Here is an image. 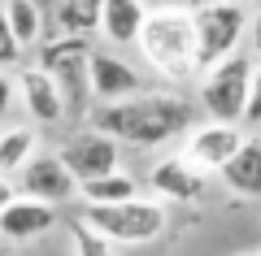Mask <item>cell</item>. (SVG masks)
<instances>
[{"label":"cell","mask_w":261,"mask_h":256,"mask_svg":"<svg viewBox=\"0 0 261 256\" xmlns=\"http://www.w3.org/2000/svg\"><path fill=\"white\" fill-rule=\"evenodd\" d=\"M200 104L178 87H148V92L130 96L118 104H92L87 126L113 135L118 144L130 148H161L170 139H183L196 126Z\"/></svg>","instance_id":"cell-1"},{"label":"cell","mask_w":261,"mask_h":256,"mask_svg":"<svg viewBox=\"0 0 261 256\" xmlns=\"http://www.w3.org/2000/svg\"><path fill=\"white\" fill-rule=\"evenodd\" d=\"M144 65L161 78V87H187V82L200 78V56H196V18L183 5H170V9H148L140 39Z\"/></svg>","instance_id":"cell-2"},{"label":"cell","mask_w":261,"mask_h":256,"mask_svg":"<svg viewBox=\"0 0 261 256\" xmlns=\"http://www.w3.org/2000/svg\"><path fill=\"white\" fill-rule=\"evenodd\" d=\"M79 217L109 243L140 247L170 230V204H161L157 195H135V200H122V204H83Z\"/></svg>","instance_id":"cell-3"},{"label":"cell","mask_w":261,"mask_h":256,"mask_svg":"<svg viewBox=\"0 0 261 256\" xmlns=\"http://www.w3.org/2000/svg\"><path fill=\"white\" fill-rule=\"evenodd\" d=\"M252 52H235L226 61L209 65L200 78H196V104L209 122H231L244 126V109H248V87H252Z\"/></svg>","instance_id":"cell-4"},{"label":"cell","mask_w":261,"mask_h":256,"mask_svg":"<svg viewBox=\"0 0 261 256\" xmlns=\"http://www.w3.org/2000/svg\"><path fill=\"white\" fill-rule=\"evenodd\" d=\"M87 52H92V44L70 35H44V44H39V65L53 74L57 92L65 100V118H79V122H87L96 104L92 78H87Z\"/></svg>","instance_id":"cell-5"},{"label":"cell","mask_w":261,"mask_h":256,"mask_svg":"<svg viewBox=\"0 0 261 256\" xmlns=\"http://www.w3.org/2000/svg\"><path fill=\"white\" fill-rule=\"evenodd\" d=\"M192 18H196V56H200V74H205L209 65L235 56L240 44L248 39V9H244V0H214V5L192 9Z\"/></svg>","instance_id":"cell-6"},{"label":"cell","mask_w":261,"mask_h":256,"mask_svg":"<svg viewBox=\"0 0 261 256\" xmlns=\"http://www.w3.org/2000/svg\"><path fill=\"white\" fill-rule=\"evenodd\" d=\"M57 156H61V165L74 174V183H87V178H100V174L122 169V144L113 135H105V130L87 126V122L65 135V144L57 148Z\"/></svg>","instance_id":"cell-7"},{"label":"cell","mask_w":261,"mask_h":256,"mask_svg":"<svg viewBox=\"0 0 261 256\" xmlns=\"http://www.w3.org/2000/svg\"><path fill=\"white\" fill-rule=\"evenodd\" d=\"M13 187H18V195H35V200H48V204H57V209L70 204V200H79V183L61 165L57 152H35L18 174H13Z\"/></svg>","instance_id":"cell-8"},{"label":"cell","mask_w":261,"mask_h":256,"mask_svg":"<svg viewBox=\"0 0 261 256\" xmlns=\"http://www.w3.org/2000/svg\"><path fill=\"white\" fill-rule=\"evenodd\" d=\"M87 78H92V100L96 104H118V100H130V96L148 92V78L130 61L105 52V48L87 52Z\"/></svg>","instance_id":"cell-9"},{"label":"cell","mask_w":261,"mask_h":256,"mask_svg":"<svg viewBox=\"0 0 261 256\" xmlns=\"http://www.w3.org/2000/svg\"><path fill=\"white\" fill-rule=\"evenodd\" d=\"M244 126H231V122H200L183 135V156L196 165V169H205V174H218L244 144Z\"/></svg>","instance_id":"cell-10"},{"label":"cell","mask_w":261,"mask_h":256,"mask_svg":"<svg viewBox=\"0 0 261 256\" xmlns=\"http://www.w3.org/2000/svg\"><path fill=\"white\" fill-rule=\"evenodd\" d=\"M205 187H209V174L196 169L183 152L161 156L148 169V191L161 204H196V200H205Z\"/></svg>","instance_id":"cell-11"},{"label":"cell","mask_w":261,"mask_h":256,"mask_svg":"<svg viewBox=\"0 0 261 256\" xmlns=\"http://www.w3.org/2000/svg\"><path fill=\"white\" fill-rule=\"evenodd\" d=\"M18 104L27 109V118L35 122V126H57V122H65V100L61 92H57L53 74L44 70V65H18Z\"/></svg>","instance_id":"cell-12"},{"label":"cell","mask_w":261,"mask_h":256,"mask_svg":"<svg viewBox=\"0 0 261 256\" xmlns=\"http://www.w3.org/2000/svg\"><path fill=\"white\" fill-rule=\"evenodd\" d=\"M53 226H57V204L35 200V195H18L0 213V239L5 243H31V239L48 235Z\"/></svg>","instance_id":"cell-13"},{"label":"cell","mask_w":261,"mask_h":256,"mask_svg":"<svg viewBox=\"0 0 261 256\" xmlns=\"http://www.w3.org/2000/svg\"><path fill=\"white\" fill-rule=\"evenodd\" d=\"M144 22H148V0H105L100 5V35L113 48H135Z\"/></svg>","instance_id":"cell-14"},{"label":"cell","mask_w":261,"mask_h":256,"mask_svg":"<svg viewBox=\"0 0 261 256\" xmlns=\"http://www.w3.org/2000/svg\"><path fill=\"white\" fill-rule=\"evenodd\" d=\"M218 178H222L226 191L248 195V200H261V139H257V135L244 139L240 152L218 169Z\"/></svg>","instance_id":"cell-15"},{"label":"cell","mask_w":261,"mask_h":256,"mask_svg":"<svg viewBox=\"0 0 261 256\" xmlns=\"http://www.w3.org/2000/svg\"><path fill=\"white\" fill-rule=\"evenodd\" d=\"M0 13H5V22H9L13 39L22 44V52H31V48L44 44V35H48V18L35 9V5H31V0H5V5H0Z\"/></svg>","instance_id":"cell-16"},{"label":"cell","mask_w":261,"mask_h":256,"mask_svg":"<svg viewBox=\"0 0 261 256\" xmlns=\"http://www.w3.org/2000/svg\"><path fill=\"white\" fill-rule=\"evenodd\" d=\"M135 195H140V178L126 174V169H113V174L79 183V200L83 204H122V200H135Z\"/></svg>","instance_id":"cell-17"},{"label":"cell","mask_w":261,"mask_h":256,"mask_svg":"<svg viewBox=\"0 0 261 256\" xmlns=\"http://www.w3.org/2000/svg\"><path fill=\"white\" fill-rule=\"evenodd\" d=\"M35 152H39L35 126H5L0 130V174L5 178H13Z\"/></svg>","instance_id":"cell-18"},{"label":"cell","mask_w":261,"mask_h":256,"mask_svg":"<svg viewBox=\"0 0 261 256\" xmlns=\"http://www.w3.org/2000/svg\"><path fill=\"white\" fill-rule=\"evenodd\" d=\"M70 230H74V256H113V243L105 235H96L83 217H74Z\"/></svg>","instance_id":"cell-19"},{"label":"cell","mask_w":261,"mask_h":256,"mask_svg":"<svg viewBox=\"0 0 261 256\" xmlns=\"http://www.w3.org/2000/svg\"><path fill=\"white\" fill-rule=\"evenodd\" d=\"M22 44L13 39V31H9V22H5V13H0V70H18L22 65Z\"/></svg>","instance_id":"cell-20"},{"label":"cell","mask_w":261,"mask_h":256,"mask_svg":"<svg viewBox=\"0 0 261 256\" xmlns=\"http://www.w3.org/2000/svg\"><path fill=\"white\" fill-rule=\"evenodd\" d=\"M244 126H261V56L252 65V87H248V109H244Z\"/></svg>","instance_id":"cell-21"},{"label":"cell","mask_w":261,"mask_h":256,"mask_svg":"<svg viewBox=\"0 0 261 256\" xmlns=\"http://www.w3.org/2000/svg\"><path fill=\"white\" fill-rule=\"evenodd\" d=\"M13 104H18V82H13V78H9V74H5V70H0V126L9 122Z\"/></svg>","instance_id":"cell-22"},{"label":"cell","mask_w":261,"mask_h":256,"mask_svg":"<svg viewBox=\"0 0 261 256\" xmlns=\"http://www.w3.org/2000/svg\"><path fill=\"white\" fill-rule=\"evenodd\" d=\"M248 48H252V56H261V5L248 13Z\"/></svg>","instance_id":"cell-23"},{"label":"cell","mask_w":261,"mask_h":256,"mask_svg":"<svg viewBox=\"0 0 261 256\" xmlns=\"http://www.w3.org/2000/svg\"><path fill=\"white\" fill-rule=\"evenodd\" d=\"M13 200H18V187H13V178H5V174H0V213L9 209Z\"/></svg>","instance_id":"cell-24"},{"label":"cell","mask_w":261,"mask_h":256,"mask_svg":"<svg viewBox=\"0 0 261 256\" xmlns=\"http://www.w3.org/2000/svg\"><path fill=\"white\" fill-rule=\"evenodd\" d=\"M31 5H35V9L44 13V18H53V9H57V5H61V0H31Z\"/></svg>","instance_id":"cell-25"},{"label":"cell","mask_w":261,"mask_h":256,"mask_svg":"<svg viewBox=\"0 0 261 256\" xmlns=\"http://www.w3.org/2000/svg\"><path fill=\"white\" fill-rule=\"evenodd\" d=\"M170 5H183L187 9V0H148V9H170Z\"/></svg>","instance_id":"cell-26"},{"label":"cell","mask_w":261,"mask_h":256,"mask_svg":"<svg viewBox=\"0 0 261 256\" xmlns=\"http://www.w3.org/2000/svg\"><path fill=\"white\" fill-rule=\"evenodd\" d=\"M200 5H214V0H187V9H200Z\"/></svg>","instance_id":"cell-27"},{"label":"cell","mask_w":261,"mask_h":256,"mask_svg":"<svg viewBox=\"0 0 261 256\" xmlns=\"http://www.w3.org/2000/svg\"><path fill=\"white\" fill-rule=\"evenodd\" d=\"M0 243H5V239H0Z\"/></svg>","instance_id":"cell-28"}]
</instances>
